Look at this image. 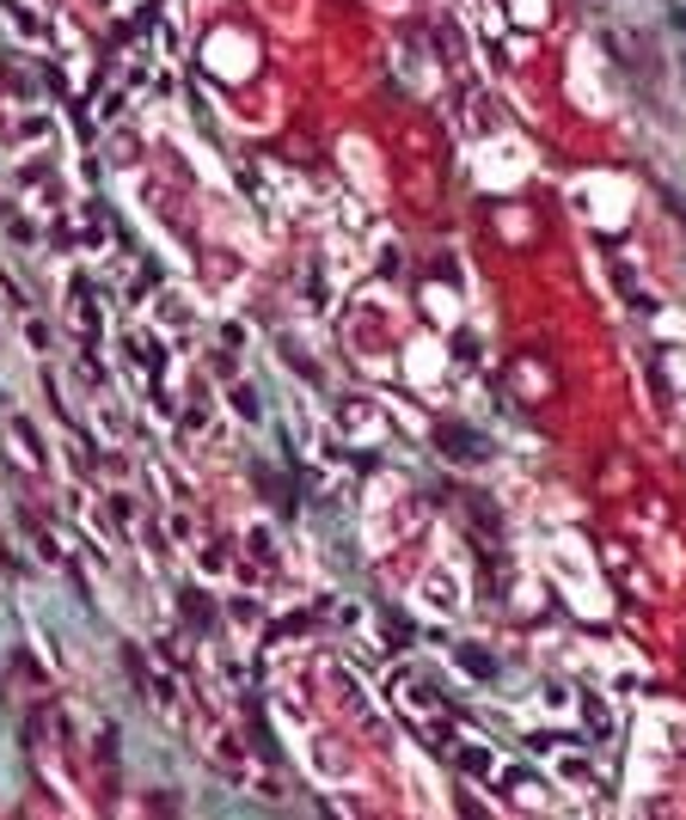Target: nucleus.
Here are the masks:
<instances>
[{
	"instance_id": "1",
	"label": "nucleus",
	"mask_w": 686,
	"mask_h": 820,
	"mask_svg": "<svg viewBox=\"0 0 686 820\" xmlns=\"http://www.w3.org/2000/svg\"><path fill=\"white\" fill-rule=\"evenodd\" d=\"M674 25H681V31H686V13H674Z\"/></svg>"
}]
</instances>
